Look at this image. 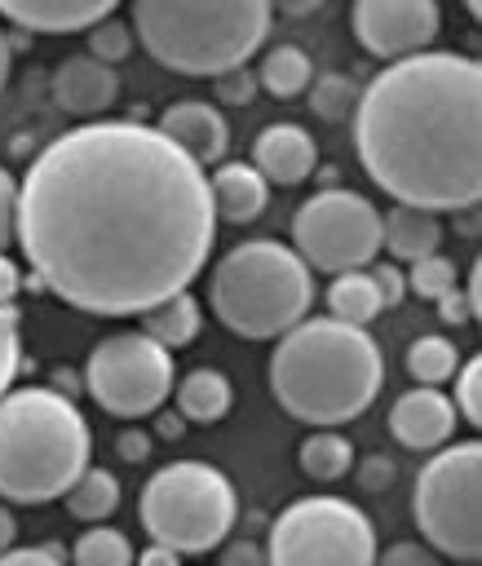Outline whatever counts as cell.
<instances>
[{
	"instance_id": "39",
	"label": "cell",
	"mask_w": 482,
	"mask_h": 566,
	"mask_svg": "<svg viewBox=\"0 0 482 566\" xmlns=\"http://www.w3.org/2000/svg\"><path fill=\"white\" fill-rule=\"evenodd\" d=\"M115 455H119L124 464L146 460V455H150V433H146V429H124V433L115 438Z\"/></svg>"
},
{
	"instance_id": "33",
	"label": "cell",
	"mask_w": 482,
	"mask_h": 566,
	"mask_svg": "<svg viewBox=\"0 0 482 566\" xmlns=\"http://www.w3.org/2000/svg\"><path fill=\"white\" fill-rule=\"evenodd\" d=\"M371 566H442V557L429 544H420V539H398L385 553H376Z\"/></svg>"
},
{
	"instance_id": "1",
	"label": "cell",
	"mask_w": 482,
	"mask_h": 566,
	"mask_svg": "<svg viewBox=\"0 0 482 566\" xmlns=\"http://www.w3.org/2000/svg\"><path fill=\"white\" fill-rule=\"evenodd\" d=\"M13 239L35 292L102 318L146 314L208 265V172L146 119L75 124L27 164Z\"/></svg>"
},
{
	"instance_id": "16",
	"label": "cell",
	"mask_w": 482,
	"mask_h": 566,
	"mask_svg": "<svg viewBox=\"0 0 482 566\" xmlns=\"http://www.w3.org/2000/svg\"><path fill=\"white\" fill-rule=\"evenodd\" d=\"M248 164L265 177V186H270V181H279V186H301V181L314 177V168H318V142H314L310 128L279 119V124H265V128L252 137V159H248Z\"/></svg>"
},
{
	"instance_id": "41",
	"label": "cell",
	"mask_w": 482,
	"mask_h": 566,
	"mask_svg": "<svg viewBox=\"0 0 482 566\" xmlns=\"http://www.w3.org/2000/svg\"><path fill=\"white\" fill-rule=\"evenodd\" d=\"M18 292H22V270L9 252H0V305H13Z\"/></svg>"
},
{
	"instance_id": "32",
	"label": "cell",
	"mask_w": 482,
	"mask_h": 566,
	"mask_svg": "<svg viewBox=\"0 0 482 566\" xmlns=\"http://www.w3.org/2000/svg\"><path fill=\"white\" fill-rule=\"evenodd\" d=\"M18 310L13 305H0V394L13 389V376H18V363H22V327H18Z\"/></svg>"
},
{
	"instance_id": "14",
	"label": "cell",
	"mask_w": 482,
	"mask_h": 566,
	"mask_svg": "<svg viewBox=\"0 0 482 566\" xmlns=\"http://www.w3.org/2000/svg\"><path fill=\"white\" fill-rule=\"evenodd\" d=\"M455 424H460V416H455V407H451V398L442 389L411 385L389 407V433L407 451H438V447H447L455 438Z\"/></svg>"
},
{
	"instance_id": "27",
	"label": "cell",
	"mask_w": 482,
	"mask_h": 566,
	"mask_svg": "<svg viewBox=\"0 0 482 566\" xmlns=\"http://www.w3.org/2000/svg\"><path fill=\"white\" fill-rule=\"evenodd\" d=\"M71 566H133V544L115 526H84L71 544Z\"/></svg>"
},
{
	"instance_id": "20",
	"label": "cell",
	"mask_w": 482,
	"mask_h": 566,
	"mask_svg": "<svg viewBox=\"0 0 482 566\" xmlns=\"http://www.w3.org/2000/svg\"><path fill=\"white\" fill-rule=\"evenodd\" d=\"M172 398H177L172 411L186 424H217L234 407V385L217 367H195L181 380H172Z\"/></svg>"
},
{
	"instance_id": "37",
	"label": "cell",
	"mask_w": 482,
	"mask_h": 566,
	"mask_svg": "<svg viewBox=\"0 0 482 566\" xmlns=\"http://www.w3.org/2000/svg\"><path fill=\"white\" fill-rule=\"evenodd\" d=\"M13 217H18V181L0 164V252L13 243Z\"/></svg>"
},
{
	"instance_id": "11",
	"label": "cell",
	"mask_w": 482,
	"mask_h": 566,
	"mask_svg": "<svg viewBox=\"0 0 482 566\" xmlns=\"http://www.w3.org/2000/svg\"><path fill=\"white\" fill-rule=\"evenodd\" d=\"M172 354L155 345L146 332H115L102 336L84 363V389L88 398L119 420H142L164 407L172 394Z\"/></svg>"
},
{
	"instance_id": "10",
	"label": "cell",
	"mask_w": 482,
	"mask_h": 566,
	"mask_svg": "<svg viewBox=\"0 0 482 566\" xmlns=\"http://www.w3.org/2000/svg\"><path fill=\"white\" fill-rule=\"evenodd\" d=\"M292 252L323 274L363 270L380 252V212L367 195L332 186L292 212Z\"/></svg>"
},
{
	"instance_id": "48",
	"label": "cell",
	"mask_w": 482,
	"mask_h": 566,
	"mask_svg": "<svg viewBox=\"0 0 482 566\" xmlns=\"http://www.w3.org/2000/svg\"><path fill=\"white\" fill-rule=\"evenodd\" d=\"M9 57H13V49H9V31L0 27V88H4V80H9Z\"/></svg>"
},
{
	"instance_id": "13",
	"label": "cell",
	"mask_w": 482,
	"mask_h": 566,
	"mask_svg": "<svg viewBox=\"0 0 482 566\" xmlns=\"http://www.w3.org/2000/svg\"><path fill=\"white\" fill-rule=\"evenodd\" d=\"M181 155H190L199 168H217L230 150V124L221 115L217 102H203V97H181L172 102L159 124H155Z\"/></svg>"
},
{
	"instance_id": "47",
	"label": "cell",
	"mask_w": 482,
	"mask_h": 566,
	"mask_svg": "<svg viewBox=\"0 0 482 566\" xmlns=\"http://www.w3.org/2000/svg\"><path fill=\"white\" fill-rule=\"evenodd\" d=\"M455 217H460V221H455L460 234H478V208H460Z\"/></svg>"
},
{
	"instance_id": "12",
	"label": "cell",
	"mask_w": 482,
	"mask_h": 566,
	"mask_svg": "<svg viewBox=\"0 0 482 566\" xmlns=\"http://www.w3.org/2000/svg\"><path fill=\"white\" fill-rule=\"evenodd\" d=\"M349 27L358 35V44L371 57L402 62L416 57L433 44L438 27H442V9L433 0H358L349 13Z\"/></svg>"
},
{
	"instance_id": "15",
	"label": "cell",
	"mask_w": 482,
	"mask_h": 566,
	"mask_svg": "<svg viewBox=\"0 0 482 566\" xmlns=\"http://www.w3.org/2000/svg\"><path fill=\"white\" fill-rule=\"evenodd\" d=\"M49 93L66 115L93 124V119H102V111L115 106L119 75H115V66H106V62H97L88 53H71V57L57 62V71L49 80Z\"/></svg>"
},
{
	"instance_id": "7",
	"label": "cell",
	"mask_w": 482,
	"mask_h": 566,
	"mask_svg": "<svg viewBox=\"0 0 482 566\" xmlns=\"http://www.w3.org/2000/svg\"><path fill=\"white\" fill-rule=\"evenodd\" d=\"M137 517H142V531L150 535V544H164L181 557L212 553L234 531L239 491L208 460H172L146 478Z\"/></svg>"
},
{
	"instance_id": "6",
	"label": "cell",
	"mask_w": 482,
	"mask_h": 566,
	"mask_svg": "<svg viewBox=\"0 0 482 566\" xmlns=\"http://www.w3.org/2000/svg\"><path fill=\"white\" fill-rule=\"evenodd\" d=\"M212 314L243 340H279L314 305V270L279 239L234 243L208 279Z\"/></svg>"
},
{
	"instance_id": "34",
	"label": "cell",
	"mask_w": 482,
	"mask_h": 566,
	"mask_svg": "<svg viewBox=\"0 0 482 566\" xmlns=\"http://www.w3.org/2000/svg\"><path fill=\"white\" fill-rule=\"evenodd\" d=\"M212 88H217V102H221V106H243V102H252V93H256V75H252L248 66H234V71L217 75Z\"/></svg>"
},
{
	"instance_id": "30",
	"label": "cell",
	"mask_w": 482,
	"mask_h": 566,
	"mask_svg": "<svg viewBox=\"0 0 482 566\" xmlns=\"http://www.w3.org/2000/svg\"><path fill=\"white\" fill-rule=\"evenodd\" d=\"M451 380H455V394H447V398H451L455 416L469 420V424H482V354L460 358Z\"/></svg>"
},
{
	"instance_id": "22",
	"label": "cell",
	"mask_w": 482,
	"mask_h": 566,
	"mask_svg": "<svg viewBox=\"0 0 482 566\" xmlns=\"http://www.w3.org/2000/svg\"><path fill=\"white\" fill-rule=\"evenodd\" d=\"M323 301H327V318L349 323V327H367V323L385 310V305H380V292H376V283H371V274H367V265H363V270L332 274Z\"/></svg>"
},
{
	"instance_id": "49",
	"label": "cell",
	"mask_w": 482,
	"mask_h": 566,
	"mask_svg": "<svg viewBox=\"0 0 482 566\" xmlns=\"http://www.w3.org/2000/svg\"><path fill=\"white\" fill-rule=\"evenodd\" d=\"M314 9H318L314 0H301V4H283V13H287V18H305V13H314Z\"/></svg>"
},
{
	"instance_id": "29",
	"label": "cell",
	"mask_w": 482,
	"mask_h": 566,
	"mask_svg": "<svg viewBox=\"0 0 482 566\" xmlns=\"http://www.w3.org/2000/svg\"><path fill=\"white\" fill-rule=\"evenodd\" d=\"M402 279H407V292H416V296H425V301H438L442 292L460 287V283H455V279H460V270H455V261H451V256H442V252L411 261Z\"/></svg>"
},
{
	"instance_id": "9",
	"label": "cell",
	"mask_w": 482,
	"mask_h": 566,
	"mask_svg": "<svg viewBox=\"0 0 482 566\" xmlns=\"http://www.w3.org/2000/svg\"><path fill=\"white\" fill-rule=\"evenodd\" d=\"M265 562L270 566H371L376 526L354 500L301 495L270 522Z\"/></svg>"
},
{
	"instance_id": "46",
	"label": "cell",
	"mask_w": 482,
	"mask_h": 566,
	"mask_svg": "<svg viewBox=\"0 0 482 566\" xmlns=\"http://www.w3.org/2000/svg\"><path fill=\"white\" fill-rule=\"evenodd\" d=\"M13 539H18V517H13L9 500H0V553L13 548Z\"/></svg>"
},
{
	"instance_id": "43",
	"label": "cell",
	"mask_w": 482,
	"mask_h": 566,
	"mask_svg": "<svg viewBox=\"0 0 482 566\" xmlns=\"http://www.w3.org/2000/svg\"><path fill=\"white\" fill-rule=\"evenodd\" d=\"M464 305H469V318H478L482 314V261H473L469 265V279H464Z\"/></svg>"
},
{
	"instance_id": "23",
	"label": "cell",
	"mask_w": 482,
	"mask_h": 566,
	"mask_svg": "<svg viewBox=\"0 0 482 566\" xmlns=\"http://www.w3.org/2000/svg\"><path fill=\"white\" fill-rule=\"evenodd\" d=\"M252 75H256V88H265L270 97H296V93L310 88L314 62L301 44H270Z\"/></svg>"
},
{
	"instance_id": "25",
	"label": "cell",
	"mask_w": 482,
	"mask_h": 566,
	"mask_svg": "<svg viewBox=\"0 0 482 566\" xmlns=\"http://www.w3.org/2000/svg\"><path fill=\"white\" fill-rule=\"evenodd\" d=\"M296 464L310 482H340L354 469V442L340 429H314L296 447Z\"/></svg>"
},
{
	"instance_id": "26",
	"label": "cell",
	"mask_w": 482,
	"mask_h": 566,
	"mask_svg": "<svg viewBox=\"0 0 482 566\" xmlns=\"http://www.w3.org/2000/svg\"><path fill=\"white\" fill-rule=\"evenodd\" d=\"M460 367V349L451 336L442 332H429V336H416L407 345V376L425 389H442Z\"/></svg>"
},
{
	"instance_id": "35",
	"label": "cell",
	"mask_w": 482,
	"mask_h": 566,
	"mask_svg": "<svg viewBox=\"0 0 482 566\" xmlns=\"http://www.w3.org/2000/svg\"><path fill=\"white\" fill-rule=\"evenodd\" d=\"M367 274H371V283H376V292H380V305H385V310H394V305L407 296L402 265H394V261H371V265H367Z\"/></svg>"
},
{
	"instance_id": "36",
	"label": "cell",
	"mask_w": 482,
	"mask_h": 566,
	"mask_svg": "<svg viewBox=\"0 0 482 566\" xmlns=\"http://www.w3.org/2000/svg\"><path fill=\"white\" fill-rule=\"evenodd\" d=\"M0 566H62V548L57 544H31V548H4Z\"/></svg>"
},
{
	"instance_id": "24",
	"label": "cell",
	"mask_w": 482,
	"mask_h": 566,
	"mask_svg": "<svg viewBox=\"0 0 482 566\" xmlns=\"http://www.w3.org/2000/svg\"><path fill=\"white\" fill-rule=\"evenodd\" d=\"M66 513L75 517V522H84V526H102L115 509H119V478L111 473V469H97V464H88L71 486H66Z\"/></svg>"
},
{
	"instance_id": "18",
	"label": "cell",
	"mask_w": 482,
	"mask_h": 566,
	"mask_svg": "<svg viewBox=\"0 0 482 566\" xmlns=\"http://www.w3.org/2000/svg\"><path fill=\"white\" fill-rule=\"evenodd\" d=\"M208 195H212L217 221H234V226L256 221L265 212V203H270L265 177L252 164H243V159H221L208 172Z\"/></svg>"
},
{
	"instance_id": "44",
	"label": "cell",
	"mask_w": 482,
	"mask_h": 566,
	"mask_svg": "<svg viewBox=\"0 0 482 566\" xmlns=\"http://www.w3.org/2000/svg\"><path fill=\"white\" fill-rule=\"evenodd\" d=\"M133 566H181V553H172L164 544H146L142 553H133Z\"/></svg>"
},
{
	"instance_id": "5",
	"label": "cell",
	"mask_w": 482,
	"mask_h": 566,
	"mask_svg": "<svg viewBox=\"0 0 482 566\" xmlns=\"http://www.w3.org/2000/svg\"><path fill=\"white\" fill-rule=\"evenodd\" d=\"M128 27L159 66L217 80L265 44L274 9L265 0H137Z\"/></svg>"
},
{
	"instance_id": "2",
	"label": "cell",
	"mask_w": 482,
	"mask_h": 566,
	"mask_svg": "<svg viewBox=\"0 0 482 566\" xmlns=\"http://www.w3.org/2000/svg\"><path fill=\"white\" fill-rule=\"evenodd\" d=\"M354 150L367 177L407 208L460 212L482 199V66L425 49L358 88Z\"/></svg>"
},
{
	"instance_id": "38",
	"label": "cell",
	"mask_w": 482,
	"mask_h": 566,
	"mask_svg": "<svg viewBox=\"0 0 482 566\" xmlns=\"http://www.w3.org/2000/svg\"><path fill=\"white\" fill-rule=\"evenodd\" d=\"M217 566H270L265 562V548L256 539H230L217 557Z\"/></svg>"
},
{
	"instance_id": "3",
	"label": "cell",
	"mask_w": 482,
	"mask_h": 566,
	"mask_svg": "<svg viewBox=\"0 0 482 566\" xmlns=\"http://www.w3.org/2000/svg\"><path fill=\"white\" fill-rule=\"evenodd\" d=\"M385 385V354L367 327L336 318H301L270 354L274 402L314 429L358 420Z\"/></svg>"
},
{
	"instance_id": "8",
	"label": "cell",
	"mask_w": 482,
	"mask_h": 566,
	"mask_svg": "<svg viewBox=\"0 0 482 566\" xmlns=\"http://www.w3.org/2000/svg\"><path fill=\"white\" fill-rule=\"evenodd\" d=\"M411 517L425 544L451 562L482 553V447L473 438L438 447L411 486Z\"/></svg>"
},
{
	"instance_id": "4",
	"label": "cell",
	"mask_w": 482,
	"mask_h": 566,
	"mask_svg": "<svg viewBox=\"0 0 482 566\" xmlns=\"http://www.w3.org/2000/svg\"><path fill=\"white\" fill-rule=\"evenodd\" d=\"M93 464V433L84 411L49 385H18L0 394V500L49 504Z\"/></svg>"
},
{
	"instance_id": "42",
	"label": "cell",
	"mask_w": 482,
	"mask_h": 566,
	"mask_svg": "<svg viewBox=\"0 0 482 566\" xmlns=\"http://www.w3.org/2000/svg\"><path fill=\"white\" fill-rule=\"evenodd\" d=\"M433 305H438V318H442V323H469V305H464V292H460V287L442 292Z\"/></svg>"
},
{
	"instance_id": "17",
	"label": "cell",
	"mask_w": 482,
	"mask_h": 566,
	"mask_svg": "<svg viewBox=\"0 0 482 566\" xmlns=\"http://www.w3.org/2000/svg\"><path fill=\"white\" fill-rule=\"evenodd\" d=\"M115 13V0H0V18L27 35L40 31H88Z\"/></svg>"
},
{
	"instance_id": "31",
	"label": "cell",
	"mask_w": 482,
	"mask_h": 566,
	"mask_svg": "<svg viewBox=\"0 0 482 566\" xmlns=\"http://www.w3.org/2000/svg\"><path fill=\"white\" fill-rule=\"evenodd\" d=\"M133 27L119 18V13H111V18H102L97 27H88V57H97V62H119V57H128L133 53Z\"/></svg>"
},
{
	"instance_id": "45",
	"label": "cell",
	"mask_w": 482,
	"mask_h": 566,
	"mask_svg": "<svg viewBox=\"0 0 482 566\" xmlns=\"http://www.w3.org/2000/svg\"><path fill=\"white\" fill-rule=\"evenodd\" d=\"M155 433H159L164 442H177V438L186 433V420H181L177 411H164V407H159V411H155Z\"/></svg>"
},
{
	"instance_id": "19",
	"label": "cell",
	"mask_w": 482,
	"mask_h": 566,
	"mask_svg": "<svg viewBox=\"0 0 482 566\" xmlns=\"http://www.w3.org/2000/svg\"><path fill=\"white\" fill-rule=\"evenodd\" d=\"M380 248L389 252L394 265H411L420 256H433L442 248V221H438V212L394 203L389 212H380Z\"/></svg>"
},
{
	"instance_id": "28",
	"label": "cell",
	"mask_w": 482,
	"mask_h": 566,
	"mask_svg": "<svg viewBox=\"0 0 482 566\" xmlns=\"http://www.w3.org/2000/svg\"><path fill=\"white\" fill-rule=\"evenodd\" d=\"M305 93H310V111L318 119H327V124L354 115V106H358V84L349 75H340V71H314Z\"/></svg>"
},
{
	"instance_id": "40",
	"label": "cell",
	"mask_w": 482,
	"mask_h": 566,
	"mask_svg": "<svg viewBox=\"0 0 482 566\" xmlns=\"http://www.w3.org/2000/svg\"><path fill=\"white\" fill-rule=\"evenodd\" d=\"M389 478H394V464H389V455H367V460H363V469H358V482H363L367 491H380V486H389Z\"/></svg>"
},
{
	"instance_id": "21",
	"label": "cell",
	"mask_w": 482,
	"mask_h": 566,
	"mask_svg": "<svg viewBox=\"0 0 482 566\" xmlns=\"http://www.w3.org/2000/svg\"><path fill=\"white\" fill-rule=\"evenodd\" d=\"M137 318H142L137 332H146V336H150L155 345H164L168 354H172V349H186V345L199 340V332H203V310H199V301H195L190 287L164 296L159 305H150V310L137 314Z\"/></svg>"
}]
</instances>
